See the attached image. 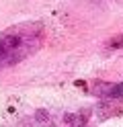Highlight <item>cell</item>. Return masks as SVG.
Instances as JSON below:
<instances>
[{
	"label": "cell",
	"instance_id": "1",
	"mask_svg": "<svg viewBox=\"0 0 123 127\" xmlns=\"http://www.w3.org/2000/svg\"><path fill=\"white\" fill-rule=\"evenodd\" d=\"M45 41V27L39 21H27L8 27L0 33V70L12 68L41 49Z\"/></svg>",
	"mask_w": 123,
	"mask_h": 127
},
{
	"label": "cell",
	"instance_id": "2",
	"mask_svg": "<svg viewBox=\"0 0 123 127\" xmlns=\"http://www.w3.org/2000/svg\"><path fill=\"white\" fill-rule=\"evenodd\" d=\"M105 98H117V100H123V82H119V84H113V86H109L107 90H103L101 92Z\"/></svg>",
	"mask_w": 123,
	"mask_h": 127
}]
</instances>
